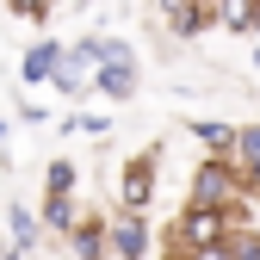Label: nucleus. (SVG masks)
Wrapping results in <instances>:
<instances>
[{
	"mask_svg": "<svg viewBox=\"0 0 260 260\" xmlns=\"http://www.w3.org/2000/svg\"><path fill=\"white\" fill-rule=\"evenodd\" d=\"M186 205H205V211H248L254 205V186L236 161H199L192 168V199Z\"/></svg>",
	"mask_w": 260,
	"mask_h": 260,
	"instance_id": "nucleus-1",
	"label": "nucleus"
},
{
	"mask_svg": "<svg viewBox=\"0 0 260 260\" xmlns=\"http://www.w3.org/2000/svg\"><path fill=\"white\" fill-rule=\"evenodd\" d=\"M248 223V211H205V205H180V217L168 223V236L186 248V254H205V248H223L236 230Z\"/></svg>",
	"mask_w": 260,
	"mask_h": 260,
	"instance_id": "nucleus-2",
	"label": "nucleus"
},
{
	"mask_svg": "<svg viewBox=\"0 0 260 260\" xmlns=\"http://www.w3.org/2000/svg\"><path fill=\"white\" fill-rule=\"evenodd\" d=\"M155 174H161V149L130 155V161H124V174H118V211L143 217V211H149V199H155Z\"/></svg>",
	"mask_w": 260,
	"mask_h": 260,
	"instance_id": "nucleus-3",
	"label": "nucleus"
},
{
	"mask_svg": "<svg viewBox=\"0 0 260 260\" xmlns=\"http://www.w3.org/2000/svg\"><path fill=\"white\" fill-rule=\"evenodd\" d=\"M106 248H112V260H149V248H155V230H149V217L112 211V223H106Z\"/></svg>",
	"mask_w": 260,
	"mask_h": 260,
	"instance_id": "nucleus-4",
	"label": "nucleus"
},
{
	"mask_svg": "<svg viewBox=\"0 0 260 260\" xmlns=\"http://www.w3.org/2000/svg\"><path fill=\"white\" fill-rule=\"evenodd\" d=\"M186 137L205 143V161H236L242 124H223V118H186Z\"/></svg>",
	"mask_w": 260,
	"mask_h": 260,
	"instance_id": "nucleus-5",
	"label": "nucleus"
},
{
	"mask_svg": "<svg viewBox=\"0 0 260 260\" xmlns=\"http://www.w3.org/2000/svg\"><path fill=\"white\" fill-rule=\"evenodd\" d=\"M69 56H81L93 75H100V69H124V62H137V50H130L124 38H112V31H93V38L69 44Z\"/></svg>",
	"mask_w": 260,
	"mask_h": 260,
	"instance_id": "nucleus-6",
	"label": "nucleus"
},
{
	"mask_svg": "<svg viewBox=\"0 0 260 260\" xmlns=\"http://www.w3.org/2000/svg\"><path fill=\"white\" fill-rule=\"evenodd\" d=\"M62 56H69V44H56V38L25 44V56H19V81H25V87H44V81H56Z\"/></svg>",
	"mask_w": 260,
	"mask_h": 260,
	"instance_id": "nucleus-7",
	"label": "nucleus"
},
{
	"mask_svg": "<svg viewBox=\"0 0 260 260\" xmlns=\"http://www.w3.org/2000/svg\"><path fill=\"white\" fill-rule=\"evenodd\" d=\"M137 81H143L137 62H124V69H100V75H93V93L112 100V106H124V100H137Z\"/></svg>",
	"mask_w": 260,
	"mask_h": 260,
	"instance_id": "nucleus-8",
	"label": "nucleus"
},
{
	"mask_svg": "<svg viewBox=\"0 0 260 260\" xmlns=\"http://www.w3.org/2000/svg\"><path fill=\"white\" fill-rule=\"evenodd\" d=\"M155 19L168 25L174 38H199V31H211V25H217V7H161Z\"/></svg>",
	"mask_w": 260,
	"mask_h": 260,
	"instance_id": "nucleus-9",
	"label": "nucleus"
},
{
	"mask_svg": "<svg viewBox=\"0 0 260 260\" xmlns=\"http://www.w3.org/2000/svg\"><path fill=\"white\" fill-rule=\"evenodd\" d=\"M81 217H87V211L75 205V192H69V199H56V192H44V230H50V236H62V242H69V236L81 230Z\"/></svg>",
	"mask_w": 260,
	"mask_h": 260,
	"instance_id": "nucleus-10",
	"label": "nucleus"
},
{
	"mask_svg": "<svg viewBox=\"0 0 260 260\" xmlns=\"http://www.w3.org/2000/svg\"><path fill=\"white\" fill-rule=\"evenodd\" d=\"M7 230H13L7 248L31 254V248H38V236H44V211H31V205H7Z\"/></svg>",
	"mask_w": 260,
	"mask_h": 260,
	"instance_id": "nucleus-11",
	"label": "nucleus"
},
{
	"mask_svg": "<svg viewBox=\"0 0 260 260\" xmlns=\"http://www.w3.org/2000/svg\"><path fill=\"white\" fill-rule=\"evenodd\" d=\"M50 87L62 93V100H75V106H81L87 93H93V69H87L81 56H62V69H56V81H50Z\"/></svg>",
	"mask_w": 260,
	"mask_h": 260,
	"instance_id": "nucleus-12",
	"label": "nucleus"
},
{
	"mask_svg": "<svg viewBox=\"0 0 260 260\" xmlns=\"http://www.w3.org/2000/svg\"><path fill=\"white\" fill-rule=\"evenodd\" d=\"M236 168L248 174L254 199H260V124H242V143H236Z\"/></svg>",
	"mask_w": 260,
	"mask_h": 260,
	"instance_id": "nucleus-13",
	"label": "nucleus"
},
{
	"mask_svg": "<svg viewBox=\"0 0 260 260\" xmlns=\"http://www.w3.org/2000/svg\"><path fill=\"white\" fill-rule=\"evenodd\" d=\"M217 25H223V31H260V7L230 0V7H217Z\"/></svg>",
	"mask_w": 260,
	"mask_h": 260,
	"instance_id": "nucleus-14",
	"label": "nucleus"
},
{
	"mask_svg": "<svg viewBox=\"0 0 260 260\" xmlns=\"http://www.w3.org/2000/svg\"><path fill=\"white\" fill-rule=\"evenodd\" d=\"M75 180H81V174H75V161H69V155H56L50 168H44V186L56 192V199H69V192H75Z\"/></svg>",
	"mask_w": 260,
	"mask_h": 260,
	"instance_id": "nucleus-15",
	"label": "nucleus"
},
{
	"mask_svg": "<svg viewBox=\"0 0 260 260\" xmlns=\"http://www.w3.org/2000/svg\"><path fill=\"white\" fill-rule=\"evenodd\" d=\"M230 254L236 260H260V230H254V223H242V230L230 236Z\"/></svg>",
	"mask_w": 260,
	"mask_h": 260,
	"instance_id": "nucleus-16",
	"label": "nucleus"
},
{
	"mask_svg": "<svg viewBox=\"0 0 260 260\" xmlns=\"http://www.w3.org/2000/svg\"><path fill=\"white\" fill-rule=\"evenodd\" d=\"M7 13H13V19H25V25H50V19H56V7H31V0H13Z\"/></svg>",
	"mask_w": 260,
	"mask_h": 260,
	"instance_id": "nucleus-17",
	"label": "nucleus"
},
{
	"mask_svg": "<svg viewBox=\"0 0 260 260\" xmlns=\"http://www.w3.org/2000/svg\"><path fill=\"white\" fill-rule=\"evenodd\" d=\"M0 260H25V254H19V248H0Z\"/></svg>",
	"mask_w": 260,
	"mask_h": 260,
	"instance_id": "nucleus-18",
	"label": "nucleus"
},
{
	"mask_svg": "<svg viewBox=\"0 0 260 260\" xmlns=\"http://www.w3.org/2000/svg\"><path fill=\"white\" fill-rule=\"evenodd\" d=\"M254 75H260V44H254Z\"/></svg>",
	"mask_w": 260,
	"mask_h": 260,
	"instance_id": "nucleus-19",
	"label": "nucleus"
},
{
	"mask_svg": "<svg viewBox=\"0 0 260 260\" xmlns=\"http://www.w3.org/2000/svg\"><path fill=\"white\" fill-rule=\"evenodd\" d=\"M0 143H7V118H0Z\"/></svg>",
	"mask_w": 260,
	"mask_h": 260,
	"instance_id": "nucleus-20",
	"label": "nucleus"
}]
</instances>
